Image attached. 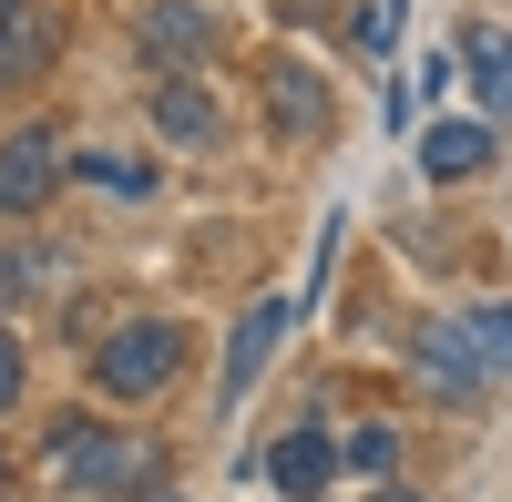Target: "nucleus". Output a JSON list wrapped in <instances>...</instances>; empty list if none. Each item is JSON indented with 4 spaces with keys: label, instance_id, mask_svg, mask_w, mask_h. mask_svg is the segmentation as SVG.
<instances>
[{
    "label": "nucleus",
    "instance_id": "14",
    "mask_svg": "<svg viewBox=\"0 0 512 502\" xmlns=\"http://www.w3.org/2000/svg\"><path fill=\"white\" fill-rule=\"evenodd\" d=\"M461 328H472V349H482V369H512V298H502V308H472Z\"/></svg>",
    "mask_w": 512,
    "mask_h": 502
},
{
    "label": "nucleus",
    "instance_id": "11",
    "mask_svg": "<svg viewBox=\"0 0 512 502\" xmlns=\"http://www.w3.org/2000/svg\"><path fill=\"white\" fill-rule=\"evenodd\" d=\"M52 287V246H0V308H21Z\"/></svg>",
    "mask_w": 512,
    "mask_h": 502
},
{
    "label": "nucleus",
    "instance_id": "9",
    "mask_svg": "<svg viewBox=\"0 0 512 502\" xmlns=\"http://www.w3.org/2000/svg\"><path fill=\"white\" fill-rule=\"evenodd\" d=\"M420 359H431V380H451V390H482V380H492V369H482V349H472V328H461V318H441Z\"/></svg>",
    "mask_w": 512,
    "mask_h": 502
},
{
    "label": "nucleus",
    "instance_id": "2",
    "mask_svg": "<svg viewBox=\"0 0 512 502\" xmlns=\"http://www.w3.org/2000/svg\"><path fill=\"white\" fill-rule=\"evenodd\" d=\"M175 359H185L175 328H164V318H134L123 339H103V349H93V380H103L113 400H144V390L175 380Z\"/></svg>",
    "mask_w": 512,
    "mask_h": 502
},
{
    "label": "nucleus",
    "instance_id": "16",
    "mask_svg": "<svg viewBox=\"0 0 512 502\" xmlns=\"http://www.w3.org/2000/svg\"><path fill=\"white\" fill-rule=\"evenodd\" d=\"M11 400H21V339L0 328V410H11Z\"/></svg>",
    "mask_w": 512,
    "mask_h": 502
},
{
    "label": "nucleus",
    "instance_id": "6",
    "mask_svg": "<svg viewBox=\"0 0 512 502\" xmlns=\"http://www.w3.org/2000/svg\"><path fill=\"white\" fill-rule=\"evenodd\" d=\"M328 472H338V441H328V431H287V441L267 451V482H277L287 502H318Z\"/></svg>",
    "mask_w": 512,
    "mask_h": 502
},
{
    "label": "nucleus",
    "instance_id": "5",
    "mask_svg": "<svg viewBox=\"0 0 512 502\" xmlns=\"http://www.w3.org/2000/svg\"><path fill=\"white\" fill-rule=\"evenodd\" d=\"M41 62H52V21H41V0H0V93H21Z\"/></svg>",
    "mask_w": 512,
    "mask_h": 502
},
{
    "label": "nucleus",
    "instance_id": "4",
    "mask_svg": "<svg viewBox=\"0 0 512 502\" xmlns=\"http://www.w3.org/2000/svg\"><path fill=\"white\" fill-rule=\"evenodd\" d=\"M287 318H297L287 298H256V308L236 318V349H226V410H236V400L256 390V369H267V349L287 339Z\"/></svg>",
    "mask_w": 512,
    "mask_h": 502
},
{
    "label": "nucleus",
    "instance_id": "13",
    "mask_svg": "<svg viewBox=\"0 0 512 502\" xmlns=\"http://www.w3.org/2000/svg\"><path fill=\"white\" fill-rule=\"evenodd\" d=\"M72 175H82V185H103V195H123V205H134V195H154V175H144L134 154H82Z\"/></svg>",
    "mask_w": 512,
    "mask_h": 502
},
{
    "label": "nucleus",
    "instance_id": "8",
    "mask_svg": "<svg viewBox=\"0 0 512 502\" xmlns=\"http://www.w3.org/2000/svg\"><path fill=\"white\" fill-rule=\"evenodd\" d=\"M482 164H492V134H482V123H431V134H420V175H482Z\"/></svg>",
    "mask_w": 512,
    "mask_h": 502
},
{
    "label": "nucleus",
    "instance_id": "1",
    "mask_svg": "<svg viewBox=\"0 0 512 502\" xmlns=\"http://www.w3.org/2000/svg\"><path fill=\"white\" fill-rule=\"evenodd\" d=\"M41 472H52V482H93V492H113V482H144L154 451L123 441V431H93V421H62L52 451H41Z\"/></svg>",
    "mask_w": 512,
    "mask_h": 502
},
{
    "label": "nucleus",
    "instance_id": "7",
    "mask_svg": "<svg viewBox=\"0 0 512 502\" xmlns=\"http://www.w3.org/2000/svg\"><path fill=\"white\" fill-rule=\"evenodd\" d=\"M461 72H472V93H482L492 113H512V31H502V21H472V31H461Z\"/></svg>",
    "mask_w": 512,
    "mask_h": 502
},
{
    "label": "nucleus",
    "instance_id": "12",
    "mask_svg": "<svg viewBox=\"0 0 512 502\" xmlns=\"http://www.w3.org/2000/svg\"><path fill=\"white\" fill-rule=\"evenodd\" d=\"M154 113H164V134H175V144H205V134H216V103H205L195 82H164Z\"/></svg>",
    "mask_w": 512,
    "mask_h": 502
},
{
    "label": "nucleus",
    "instance_id": "3",
    "mask_svg": "<svg viewBox=\"0 0 512 502\" xmlns=\"http://www.w3.org/2000/svg\"><path fill=\"white\" fill-rule=\"evenodd\" d=\"M52 185H62V144L41 134V123L0 144V216H31V205L52 195Z\"/></svg>",
    "mask_w": 512,
    "mask_h": 502
},
{
    "label": "nucleus",
    "instance_id": "17",
    "mask_svg": "<svg viewBox=\"0 0 512 502\" xmlns=\"http://www.w3.org/2000/svg\"><path fill=\"white\" fill-rule=\"evenodd\" d=\"M369 502H420V492H369Z\"/></svg>",
    "mask_w": 512,
    "mask_h": 502
},
{
    "label": "nucleus",
    "instance_id": "15",
    "mask_svg": "<svg viewBox=\"0 0 512 502\" xmlns=\"http://www.w3.org/2000/svg\"><path fill=\"white\" fill-rule=\"evenodd\" d=\"M338 462H349V472H390V462H400V431H349Z\"/></svg>",
    "mask_w": 512,
    "mask_h": 502
},
{
    "label": "nucleus",
    "instance_id": "10",
    "mask_svg": "<svg viewBox=\"0 0 512 502\" xmlns=\"http://www.w3.org/2000/svg\"><path fill=\"white\" fill-rule=\"evenodd\" d=\"M144 41H154L164 62H185V52H205V41H216V21H205V11H185V0H164V11L144 21Z\"/></svg>",
    "mask_w": 512,
    "mask_h": 502
}]
</instances>
